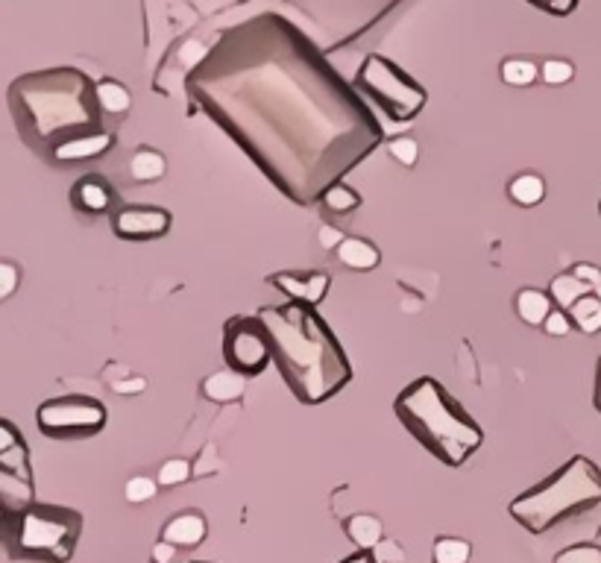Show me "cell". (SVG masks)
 <instances>
[{
  "mask_svg": "<svg viewBox=\"0 0 601 563\" xmlns=\"http://www.w3.org/2000/svg\"><path fill=\"white\" fill-rule=\"evenodd\" d=\"M569 317H572V326L581 329L584 335H596L601 332V300L596 294H587L581 297L572 308H566Z\"/></svg>",
  "mask_w": 601,
  "mask_h": 563,
  "instance_id": "cell-21",
  "label": "cell"
},
{
  "mask_svg": "<svg viewBox=\"0 0 601 563\" xmlns=\"http://www.w3.org/2000/svg\"><path fill=\"white\" fill-rule=\"evenodd\" d=\"M516 314H519V320L522 323H528V326H543L546 323V317L552 314V305L555 300L549 297V294H543V291H537V288H525V291H519L516 294Z\"/></svg>",
  "mask_w": 601,
  "mask_h": 563,
  "instance_id": "cell-16",
  "label": "cell"
},
{
  "mask_svg": "<svg viewBox=\"0 0 601 563\" xmlns=\"http://www.w3.org/2000/svg\"><path fill=\"white\" fill-rule=\"evenodd\" d=\"M6 531H9V514H6V508L0 505V537H3Z\"/></svg>",
  "mask_w": 601,
  "mask_h": 563,
  "instance_id": "cell-43",
  "label": "cell"
},
{
  "mask_svg": "<svg viewBox=\"0 0 601 563\" xmlns=\"http://www.w3.org/2000/svg\"><path fill=\"white\" fill-rule=\"evenodd\" d=\"M18 282H21V270L12 261H0V303L18 291Z\"/></svg>",
  "mask_w": 601,
  "mask_h": 563,
  "instance_id": "cell-32",
  "label": "cell"
},
{
  "mask_svg": "<svg viewBox=\"0 0 601 563\" xmlns=\"http://www.w3.org/2000/svg\"><path fill=\"white\" fill-rule=\"evenodd\" d=\"M97 103L106 115H124L132 106V94L127 86L115 83V80H100L97 83Z\"/></svg>",
  "mask_w": 601,
  "mask_h": 563,
  "instance_id": "cell-24",
  "label": "cell"
},
{
  "mask_svg": "<svg viewBox=\"0 0 601 563\" xmlns=\"http://www.w3.org/2000/svg\"><path fill=\"white\" fill-rule=\"evenodd\" d=\"M352 86L364 97H370L396 124L414 121L429 100L426 88L420 86L411 74H405L396 62H390L387 56H379V53H373L361 62Z\"/></svg>",
  "mask_w": 601,
  "mask_h": 563,
  "instance_id": "cell-7",
  "label": "cell"
},
{
  "mask_svg": "<svg viewBox=\"0 0 601 563\" xmlns=\"http://www.w3.org/2000/svg\"><path fill=\"white\" fill-rule=\"evenodd\" d=\"M344 528L346 534H349V540L358 549H367V552H373L385 540V525H382L379 517H373V514H355V517L346 520Z\"/></svg>",
  "mask_w": 601,
  "mask_h": 563,
  "instance_id": "cell-17",
  "label": "cell"
},
{
  "mask_svg": "<svg viewBox=\"0 0 601 563\" xmlns=\"http://www.w3.org/2000/svg\"><path fill=\"white\" fill-rule=\"evenodd\" d=\"M106 420H109L106 405L83 393L47 399L36 411L39 432L50 440H86L103 432Z\"/></svg>",
  "mask_w": 601,
  "mask_h": 563,
  "instance_id": "cell-8",
  "label": "cell"
},
{
  "mask_svg": "<svg viewBox=\"0 0 601 563\" xmlns=\"http://www.w3.org/2000/svg\"><path fill=\"white\" fill-rule=\"evenodd\" d=\"M112 200H115V194H112L109 182L100 179V176H83L71 188V206L77 212H83V215H103V212H109Z\"/></svg>",
  "mask_w": 601,
  "mask_h": 563,
  "instance_id": "cell-13",
  "label": "cell"
},
{
  "mask_svg": "<svg viewBox=\"0 0 601 563\" xmlns=\"http://www.w3.org/2000/svg\"><path fill=\"white\" fill-rule=\"evenodd\" d=\"M601 505V470L584 455L569 458L540 484L528 487L508 505V514L525 531L546 534L558 522Z\"/></svg>",
  "mask_w": 601,
  "mask_h": 563,
  "instance_id": "cell-5",
  "label": "cell"
},
{
  "mask_svg": "<svg viewBox=\"0 0 601 563\" xmlns=\"http://www.w3.org/2000/svg\"><path fill=\"white\" fill-rule=\"evenodd\" d=\"M393 411L402 426L414 434V440H420V446H426L437 461L452 470L464 467L484 443L481 426L431 376H420L399 390Z\"/></svg>",
  "mask_w": 601,
  "mask_h": 563,
  "instance_id": "cell-4",
  "label": "cell"
},
{
  "mask_svg": "<svg viewBox=\"0 0 601 563\" xmlns=\"http://www.w3.org/2000/svg\"><path fill=\"white\" fill-rule=\"evenodd\" d=\"M572 77H575V68H572V62H566V59H546V62L540 65V80H543L546 86H566Z\"/></svg>",
  "mask_w": 601,
  "mask_h": 563,
  "instance_id": "cell-28",
  "label": "cell"
},
{
  "mask_svg": "<svg viewBox=\"0 0 601 563\" xmlns=\"http://www.w3.org/2000/svg\"><path fill=\"white\" fill-rule=\"evenodd\" d=\"M387 153L399 162V165H405V168H414L417 165V159H420V144L411 138V135H399V138H393V141H387Z\"/></svg>",
  "mask_w": 601,
  "mask_h": 563,
  "instance_id": "cell-27",
  "label": "cell"
},
{
  "mask_svg": "<svg viewBox=\"0 0 601 563\" xmlns=\"http://www.w3.org/2000/svg\"><path fill=\"white\" fill-rule=\"evenodd\" d=\"M599 212H601V203H599Z\"/></svg>",
  "mask_w": 601,
  "mask_h": 563,
  "instance_id": "cell-45",
  "label": "cell"
},
{
  "mask_svg": "<svg viewBox=\"0 0 601 563\" xmlns=\"http://www.w3.org/2000/svg\"><path fill=\"white\" fill-rule=\"evenodd\" d=\"M83 534V517L62 505H27L9 525V558L36 563H68Z\"/></svg>",
  "mask_w": 601,
  "mask_h": 563,
  "instance_id": "cell-6",
  "label": "cell"
},
{
  "mask_svg": "<svg viewBox=\"0 0 601 563\" xmlns=\"http://www.w3.org/2000/svg\"><path fill=\"white\" fill-rule=\"evenodd\" d=\"M159 493V481L147 476H135L127 481V502L138 505V502H150Z\"/></svg>",
  "mask_w": 601,
  "mask_h": 563,
  "instance_id": "cell-31",
  "label": "cell"
},
{
  "mask_svg": "<svg viewBox=\"0 0 601 563\" xmlns=\"http://www.w3.org/2000/svg\"><path fill=\"white\" fill-rule=\"evenodd\" d=\"M244 390H247V376H241V373H235V370H229V367H226V370H217V373H212V376L203 382L206 399H212L217 405H226V402L241 399Z\"/></svg>",
  "mask_w": 601,
  "mask_h": 563,
  "instance_id": "cell-15",
  "label": "cell"
},
{
  "mask_svg": "<svg viewBox=\"0 0 601 563\" xmlns=\"http://www.w3.org/2000/svg\"><path fill=\"white\" fill-rule=\"evenodd\" d=\"M147 388V382L141 376H132V379H121V382H112V390L121 393V396H135L141 390Z\"/></svg>",
  "mask_w": 601,
  "mask_h": 563,
  "instance_id": "cell-38",
  "label": "cell"
},
{
  "mask_svg": "<svg viewBox=\"0 0 601 563\" xmlns=\"http://www.w3.org/2000/svg\"><path fill=\"white\" fill-rule=\"evenodd\" d=\"M593 405H596V411L601 414V358L599 364H596V393H593Z\"/></svg>",
  "mask_w": 601,
  "mask_h": 563,
  "instance_id": "cell-42",
  "label": "cell"
},
{
  "mask_svg": "<svg viewBox=\"0 0 601 563\" xmlns=\"http://www.w3.org/2000/svg\"><path fill=\"white\" fill-rule=\"evenodd\" d=\"M502 80H505V86L528 88L540 80V68H537L534 59L514 56V59H505V62H502Z\"/></svg>",
  "mask_w": 601,
  "mask_h": 563,
  "instance_id": "cell-23",
  "label": "cell"
},
{
  "mask_svg": "<svg viewBox=\"0 0 601 563\" xmlns=\"http://www.w3.org/2000/svg\"><path fill=\"white\" fill-rule=\"evenodd\" d=\"M18 443H24V437H21V432L9 423V420H3L0 417V455L3 452H9V449H15Z\"/></svg>",
  "mask_w": 601,
  "mask_h": 563,
  "instance_id": "cell-36",
  "label": "cell"
},
{
  "mask_svg": "<svg viewBox=\"0 0 601 563\" xmlns=\"http://www.w3.org/2000/svg\"><path fill=\"white\" fill-rule=\"evenodd\" d=\"M270 282L288 297V300H297L305 305H320L329 294V285H332V276L329 273H320V270H285V273H276L270 276Z\"/></svg>",
  "mask_w": 601,
  "mask_h": 563,
  "instance_id": "cell-11",
  "label": "cell"
},
{
  "mask_svg": "<svg viewBox=\"0 0 601 563\" xmlns=\"http://www.w3.org/2000/svg\"><path fill=\"white\" fill-rule=\"evenodd\" d=\"M173 555H176V546L168 543V540H159V543L153 546V563H171Z\"/></svg>",
  "mask_w": 601,
  "mask_h": 563,
  "instance_id": "cell-40",
  "label": "cell"
},
{
  "mask_svg": "<svg viewBox=\"0 0 601 563\" xmlns=\"http://www.w3.org/2000/svg\"><path fill=\"white\" fill-rule=\"evenodd\" d=\"M373 561L376 563H405V549L393 540H382L373 549Z\"/></svg>",
  "mask_w": 601,
  "mask_h": 563,
  "instance_id": "cell-34",
  "label": "cell"
},
{
  "mask_svg": "<svg viewBox=\"0 0 601 563\" xmlns=\"http://www.w3.org/2000/svg\"><path fill=\"white\" fill-rule=\"evenodd\" d=\"M165 171H168L165 156L156 153V150H150V147L138 150L132 156V162H129V174H132V179H138V182H156V179L165 176Z\"/></svg>",
  "mask_w": 601,
  "mask_h": 563,
  "instance_id": "cell-22",
  "label": "cell"
},
{
  "mask_svg": "<svg viewBox=\"0 0 601 563\" xmlns=\"http://www.w3.org/2000/svg\"><path fill=\"white\" fill-rule=\"evenodd\" d=\"M473 546L461 537H440L431 549L434 563H470Z\"/></svg>",
  "mask_w": 601,
  "mask_h": 563,
  "instance_id": "cell-26",
  "label": "cell"
},
{
  "mask_svg": "<svg viewBox=\"0 0 601 563\" xmlns=\"http://www.w3.org/2000/svg\"><path fill=\"white\" fill-rule=\"evenodd\" d=\"M191 563H212V561H191Z\"/></svg>",
  "mask_w": 601,
  "mask_h": 563,
  "instance_id": "cell-44",
  "label": "cell"
},
{
  "mask_svg": "<svg viewBox=\"0 0 601 563\" xmlns=\"http://www.w3.org/2000/svg\"><path fill=\"white\" fill-rule=\"evenodd\" d=\"M341 563H373V552H367V549H361V552H355V555H349Z\"/></svg>",
  "mask_w": 601,
  "mask_h": 563,
  "instance_id": "cell-41",
  "label": "cell"
},
{
  "mask_svg": "<svg viewBox=\"0 0 601 563\" xmlns=\"http://www.w3.org/2000/svg\"><path fill=\"white\" fill-rule=\"evenodd\" d=\"M9 112L27 147L50 153L83 132L100 130L97 83L80 68H44L12 80L6 91Z\"/></svg>",
  "mask_w": 601,
  "mask_h": 563,
  "instance_id": "cell-3",
  "label": "cell"
},
{
  "mask_svg": "<svg viewBox=\"0 0 601 563\" xmlns=\"http://www.w3.org/2000/svg\"><path fill=\"white\" fill-rule=\"evenodd\" d=\"M323 206H326L329 212H335V215H349V212H355V209L361 206V194H358L352 185H346V182H335V185L323 194Z\"/></svg>",
  "mask_w": 601,
  "mask_h": 563,
  "instance_id": "cell-25",
  "label": "cell"
},
{
  "mask_svg": "<svg viewBox=\"0 0 601 563\" xmlns=\"http://www.w3.org/2000/svg\"><path fill=\"white\" fill-rule=\"evenodd\" d=\"M115 144L112 132L94 130V132H83V135H74L68 141H62L53 153H50V162H59V165H71V162H86V159H97L103 156L109 147Z\"/></svg>",
  "mask_w": 601,
  "mask_h": 563,
  "instance_id": "cell-12",
  "label": "cell"
},
{
  "mask_svg": "<svg viewBox=\"0 0 601 563\" xmlns=\"http://www.w3.org/2000/svg\"><path fill=\"white\" fill-rule=\"evenodd\" d=\"M341 241H344V232H341V229H335V226H320V247L338 250Z\"/></svg>",
  "mask_w": 601,
  "mask_h": 563,
  "instance_id": "cell-39",
  "label": "cell"
},
{
  "mask_svg": "<svg viewBox=\"0 0 601 563\" xmlns=\"http://www.w3.org/2000/svg\"><path fill=\"white\" fill-rule=\"evenodd\" d=\"M508 197L514 200L516 206L531 209V206L543 203V197H546V182H543V176L537 174H519L516 179H511V185H508Z\"/></svg>",
  "mask_w": 601,
  "mask_h": 563,
  "instance_id": "cell-20",
  "label": "cell"
},
{
  "mask_svg": "<svg viewBox=\"0 0 601 563\" xmlns=\"http://www.w3.org/2000/svg\"><path fill=\"white\" fill-rule=\"evenodd\" d=\"M338 259L352 270H376L382 261V253L364 238H344L338 247Z\"/></svg>",
  "mask_w": 601,
  "mask_h": 563,
  "instance_id": "cell-18",
  "label": "cell"
},
{
  "mask_svg": "<svg viewBox=\"0 0 601 563\" xmlns=\"http://www.w3.org/2000/svg\"><path fill=\"white\" fill-rule=\"evenodd\" d=\"M188 91L302 206L323 200L382 141L355 86L279 15L223 33L188 77Z\"/></svg>",
  "mask_w": 601,
  "mask_h": 563,
  "instance_id": "cell-1",
  "label": "cell"
},
{
  "mask_svg": "<svg viewBox=\"0 0 601 563\" xmlns=\"http://www.w3.org/2000/svg\"><path fill=\"white\" fill-rule=\"evenodd\" d=\"M173 217L159 206H124L112 215V229L124 241H156L171 232Z\"/></svg>",
  "mask_w": 601,
  "mask_h": 563,
  "instance_id": "cell-10",
  "label": "cell"
},
{
  "mask_svg": "<svg viewBox=\"0 0 601 563\" xmlns=\"http://www.w3.org/2000/svg\"><path fill=\"white\" fill-rule=\"evenodd\" d=\"M555 563H601V546H593V543L569 546L555 558Z\"/></svg>",
  "mask_w": 601,
  "mask_h": 563,
  "instance_id": "cell-30",
  "label": "cell"
},
{
  "mask_svg": "<svg viewBox=\"0 0 601 563\" xmlns=\"http://www.w3.org/2000/svg\"><path fill=\"white\" fill-rule=\"evenodd\" d=\"M206 531H209V522L203 514L182 511L162 528V540L173 543L176 549H197L206 540Z\"/></svg>",
  "mask_w": 601,
  "mask_h": 563,
  "instance_id": "cell-14",
  "label": "cell"
},
{
  "mask_svg": "<svg viewBox=\"0 0 601 563\" xmlns=\"http://www.w3.org/2000/svg\"><path fill=\"white\" fill-rule=\"evenodd\" d=\"M587 294H593V288L587 285V282H581L572 270L569 273H560L552 279V285H549V297L555 300V305H560L563 311L566 308H572V305L578 303L581 297H587Z\"/></svg>",
  "mask_w": 601,
  "mask_h": 563,
  "instance_id": "cell-19",
  "label": "cell"
},
{
  "mask_svg": "<svg viewBox=\"0 0 601 563\" xmlns=\"http://www.w3.org/2000/svg\"><path fill=\"white\" fill-rule=\"evenodd\" d=\"M528 3H534L537 9H543L549 15H558V18H566V15H572L578 9V0H528Z\"/></svg>",
  "mask_w": 601,
  "mask_h": 563,
  "instance_id": "cell-35",
  "label": "cell"
},
{
  "mask_svg": "<svg viewBox=\"0 0 601 563\" xmlns=\"http://www.w3.org/2000/svg\"><path fill=\"white\" fill-rule=\"evenodd\" d=\"M572 273H575L581 282H587V285L593 288V294H596V291L601 288V270L596 267V264H584V261H581V264H575V267H572Z\"/></svg>",
  "mask_w": 601,
  "mask_h": 563,
  "instance_id": "cell-37",
  "label": "cell"
},
{
  "mask_svg": "<svg viewBox=\"0 0 601 563\" xmlns=\"http://www.w3.org/2000/svg\"><path fill=\"white\" fill-rule=\"evenodd\" d=\"M188 478H191V464H188L185 458H171V461L162 464L156 481H159L162 487H179V484H185Z\"/></svg>",
  "mask_w": 601,
  "mask_h": 563,
  "instance_id": "cell-29",
  "label": "cell"
},
{
  "mask_svg": "<svg viewBox=\"0 0 601 563\" xmlns=\"http://www.w3.org/2000/svg\"><path fill=\"white\" fill-rule=\"evenodd\" d=\"M223 358L226 367L241 376H261L273 361L270 338L258 317H232L223 329Z\"/></svg>",
  "mask_w": 601,
  "mask_h": 563,
  "instance_id": "cell-9",
  "label": "cell"
},
{
  "mask_svg": "<svg viewBox=\"0 0 601 563\" xmlns=\"http://www.w3.org/2000/svg\"><path fill=\"white\" fill-rule=\"evenodd\" d=\"M543 329H546L552 338H563V335H569V332H572V317H569V311H563V308H552V314L546 317Z\"/></svg>",
  "mask_w": 601,
  "mask_h": 563,
  "instance_id": "cell-33",
  "label": "cell"
},
{
  "mask_svg": "<svg viewBox=\"0 0 601 563\" xmlns=\"http://www.w3.org/2000/svg\"><path fill=\"white\" fill-rule=\"evenodd\" d=\"M270 338L273 361L302 405H320L352 382V364L317 305L288 300L256 314Z\"/></svg>",
  "mask_w": 601,
  "mask_h": 563,
  "instance_id": "cell-2",
  "label": "cell"
}]
</instances>
